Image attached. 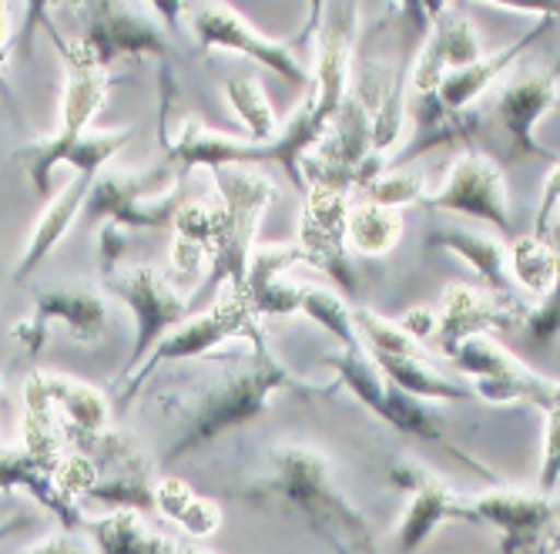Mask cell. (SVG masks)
I'll return each instance as SVG.
<instances>
[{"label": "cell", "instance_id": "cell-22", "mask_svg": "<svg viewBox=\"0 0 560 554\" xmlns=\"http://www.w3.org/2000/svg\"><path fill=\"white\" fill-rule=\"evenodd\" d=\"M178 182H182V172H172L168 165L165 169H151L144 175L101 172L94 188H91L88 206H84V219L88 222H94V219L115 222V219L135 212L138 206H144V201L168 195Z\"/></svg>", "mask_w": 560, "mask_h": 554}, {"label": "cell", "instance_id": "cell-9", "mask_svg": "<svg viewBox=\"0 0 560 554\" xmlns=\"http://www.w3.org/2000/svg\"><path fill=\"white\" fill-rule=\"evenodd\" d=\"M355 27H360V8L355 4H329L323 8V24L316 34V71L313 91L299 108L323 135H329L336 115L349 97L352 55H355Z\"/></svg>", "mask_w": 560, "mask_h": 554}, {"label": "cell", "instance_id": "cell-31", "mask_svg": "<svg viewBox=\"0 0 560 554\" xmlns=\"http://www.w3.org/2000/svg\"><path fill=\"white\" fill-rule=\"evenodd\" d=\"M511 276L530 296H547L560 279V245L530 232L511 239Z\"/></svg>", "mask_w": 560, "mask_h": 554}, {"label": "cell", "instance_id": "cell-30", "mask_svg": "<svg viewBox=\"0 0 560 554\" xmlns=\"http://www.w3.org/2000/svg\"><path fill=\"white\" fill-rule=\"evenodd\" d=\"M399 390H406L410 396L423 400V403H460L477 396L470 383L453 380L440 370L430 367V360H373Z\"/></svg>", "mask_w": 560, "mask_h": 554}, {"label": "cell", "instance_id": "cell-6", "mask_svg": "<svg viewBox=\"0 0 560 554\" xmlns=\"http://www.w3.org/2000/svg\"><path fill=\"white\" fill-rule=\"evenodd\" d=\"M71 453L88 458L97 471V484L88 494V500L105 504L112 511H159L155 500V464L138 447V440L125 430H105V434H81L68 430Z\"/></svg>", "mask_w": 560, "mask_h": 554}, {"label": "cell", "instance_id": "cell-7", "mask_svg": "<svg viewBox=\"0 0 560 554\" xmlns=\"http://www.w3.org/2000/svg\"><path fill=\"white\" fill-rule=\"evenodd\" d=\"M105 282L135 316L131 357H128L125 370L118 373V383H128L131 373L151 357V353H155V346L188 320L191 302L182 299L162 279V273L151 269V266H115L105 273Z\"/></svg>", "mask_w": 560, "mask_h": 554}, {"label": "cell", "instance_id": "cell-33", "mask_svg": "<svg viewBox=\"0 0 560 554\" xmlns=\"http://www.w3.org/2000/svg\"><path fill=\"white\" fill-rule=\"evenodd\" d=\"M430 34L440 47L443 55V65H446V74H456V71H467L474 65H480L487 58V50L480 44V34L477 27L470 24V18H464L456 8H446L440 4L433 11V24H430Z\"/></svg>", "mask_w": 560, "mask_h": 554}, {"label": "cell", "instance_id": "cell-15", "mask_svg": "<svg viewBox=\"0 0 560 554\" xmlns=\"http://www.w3.org/2000/svg\"><path fill=\"white\" fill-rule=\"evenodd\" d=\"M50 326H65L81 343H97L108 330V302L97 289L68 282L34 292V316L14 326V336L27 343L31 353L40 349Z\"/></svg>", "mask_w": 560, "mask_h": 554}, {"label": "cell", "instance_id": "cell-35", "mask_svg": "<svg viewBox=\"0 0 560 554\" xmlns=\"http://www.w3.org/2000/svg\"><path fill=\"white\" fill-rule=\"evenodd\" d=\"M299 313L319 323L329 336H336L346 353H363V339H360V330H355L352 310L336 292L319 289V286H299Z\"/></svg>", "mask_w": 560, "mask_h": 554}, {"label": "cell", "instance_id": "cell-11", "mask_svg": "<svg viewBox=\"0 0 560 554\" xmlns=\"http://www.w3.org/2000/svg\"><path fill=\"white\" fill-rule=\"evenodd\" d=\"M420 206L430 212H453V216L480 219L503 235L514 232L511 195H506L503 172L497 169V162L480 155V151H467L464 159H456L446 182L440 185V192H430Z\"/></svg>", "mask_w": 560, "mask_h": 554}, {"label": "cell", "instance_id": "cell-40", "mask_svg": "<svg viewBox=\"0 0 560 554\" xmlns=\"http://www.w3.org/2000/svg\"><path fill=\"white\" fill-rule=\"evenodd\" d=\"M534 232L560 245V159L553 162V169L544 182V198H540V209H537V229Z\"/></svg>", "mask_w": 560, "mask_h": 554}, {"label": "cell", "instance_id": "cell-38", "mask_svg": "<svg viewBox=\"0 0 560 554\" xmlns=\"http://www.w3.org/2000/svg\"><path fill=\"white\" fill-rule=\"evenodd\" d=\"M427 198V182L420 172H386L366 188V201L383 209H402V206H417Z\"/></svg>", "mask_w": 560, "mask_h": 554}, {"label": "cell", "instance_id": "cell-21", "mask_svg": "<svg viewBox=\"0 0 560 554\" xmlns=\"http://www.w3.org/2000/svg\"><path fill=\"white\" fill-rule=\"evenodd\" d=\"M55 34V27H50ZM55 44L68 61V84H65V101H61V131L58 138L74 141L84 135V128L91 125V118L97 115V108L105 105V97L112 91V74L105 68L91 65L81 50L68 41H61L55 34Z\"/></svg>", "mask_w": 560, "mask_h": 554}, {"label": "cell", "instance_id": "cell-42", "mask_svg": "<svg viewBox=\"0 0 560 554\" xmlns=\"http://www.w3.org/2000/svg\"><path fill=\"white\" fill-rule=\"evenodd\" d=\"M21 554H91V547L78 538V531H58V534H47L44 541L24 547Z\"/></svg>", "mask_w": 560, "mask_h": 554}, {"label": "cell", "instance_id": "cell-45", "mask_svg": "<svg viewBox=\"0 0 560 554\" xmlns=\"http://www.w3.org/2000/svg\"><path fill=\"white\" fill-rule=\"evenodd\" d=\"M175 554H212V551H206V547H195V544H178V551Z\"/></svg>", "mask_w": 560, "mask_h": 554}, {"label": "cell", "instance_id": "cell-14", "mask_svg": "<svg viewBox=\"0 0 560 554\" xmlns=\"http://www.w3.org/2000/svg\"><path fill=\"white\" fill-rule=\"evenodd\" d=\"M527 307L514 296H497L490 289L453 282L443 292L440 307V326H436V346L443 357H456L467 339L487 336L490 330H506V326H524L527 323Z\"/></svg>", "mask_w": 560, "mask_h": 554}, {"label": "cell", "instance_id": "cell-1", "mask_svg": "<svg viewBox=\"0 0 560 554\" xmlns=\"http://www.w3.org/2000/svg\"><path fill=\"white\" fill-rule=\"evenodd\" d=\"M248 346H252V357L222 367L219 377L201 380V383H195V390L178 396L172 411L182 414L185 424L178 430V440L165 450L168 464L182 461L185 453L212 443L215 437H222L229 430L252 424L269 407V396L279 390H295L302 396H329L339 386V380L329 386H313V383L295 380L269 349L266 336Z\"/></svg>", "mask_w": 560, "mask_h": 554}, {"label": "cell", "instance_id": "cell-41", "mask_svg": "<svg viewBox=\"0 0 560 554\" xmlns=\"http://www.w3.org/2000/svg\"><path fill=\"white\" fill-rule=\"evenodd\" d=\"M560 484V411L547 414V440H544V461H540V477H537V490L540 494H553Z\"/></svg>", "mask_w": 560, "mask_h": 554}, {"label": "cell", "instance_id": "cell-4", "mask_svg": "<svg viewBox=\"0 0 560 554\" xmlns=\"http://www.w3.org/2000/svg\"><path fill=\"white\" fill-rule=\"evenodd\" d=\"M326 367L336 370V380L339 386H346L355 400L363 403L370 414H376L383 424H389L393 430L406 434V437H417V440H427V443H436L440 450H446L450 458H456L460 464H467L474 474H480L483 481H497V474L490 468H483L477 458H470L467 450H460L456 443L446 440L443 434V420L436 417L433 407H427L423 400L410 396L406 390H399L373 360H366L363 353H336V357L326 360Z\"/></svg>", "mask_w": 560, "mask_h": 554}, {"label": "cell", "instance_id": "cell-19", "mask_svg": "<svg viewBox=\"0 0 560 554\" xmlns=\"http://www.w3.org/2000/svg\"><path fill=\"white\" fill-rule=\"evenodd\" d=\"M168 159L182 169H242L252 162H276L272 145H252L232 135H219L206 128L198 118H185L178 138L168 148Z\"/></svg>", "mask_w": 560, "mask_h": 554}, {"label": "cell", "instance_id": "cell-37", "mask_svg": "<svg viewBox=\"0 0 560 554\" xmlns=\"http://www.w3.org/2000/svg\"><path fill=\"white\" fill-rule=\"evenodd\" d=\"M310 266V252H305L299 242H285V245H266V249H256V256L248 263V282H245V296L252 289H262L276 279H282L285 269L292 266Z\"/></svg>", "mask_w": 560, "mask_h": 554}, {"label": "cell", "instance_id": "cell-24", "mask_svg": "<svg viewBox=\"0 0 560 554\" xmlns=\"http://www.w3.org/2000/svg\"><path fill=\"white\" fill-rule=\"evenodd\" d=\"M430 245L453 252L456 259H464L480 282L497 292V296H514V276H511V249H506L497 235L490 232H474V229H430Z\"/></svg>", "mask_w": 560, "mask_h": 554}, {"label": "cell", "instance_id": "cell-44", "mask_svg": "<svg viewBox=\"0 0 560 554\" xmlns=\"http://www.w3.org/2000/svg\"><path fill=\"white\" fill-rule=\"evenodd\" d=\"M547 547H550L553 554H560V524H553V528H550V538H547Z\"/></svg>", "mask_w": 560, "mask_h": 554}, {"label": "cell", "instance_id": "cell-18", "mask_svg": "<svg viewBox=\"0 0 560 554\" xmlns=\"http://www.w3.org/2000/svg\"><path fill=\"white\" fill-rule=\"evenodd\" d=\"M128 141H131V128L94 131V135H81L74 141L50 135V138H40L27 148H18V159L27 165V175H31L37 195H47L50 192V172H55L58 165H71L74 175H94L97 178Z\"/></svg>", "mask_w": 560, "mask_h": 554}, {"label": "cell", "instance_id": "cell-34", "mask_svg": "<svg viewBox=\"0 0 560 554\" xmlns=\"http://www.w3.org/2000/svg\"><path fill=\"white\" fill-rule=\"evenodd\" d=\"M402 235V216L396 209L373 206V201H352L349 209V249L360 256H386Z\"/></svg>", "mask_w": 560, "mask_h": 554}, {"label": "cell", "instance_id": "cell-5", "mask_svg": "<svg viewBox=\"0 0 560 554\" xmlns=\"http://www.w3.org/2000/svg\"><path fill=\"white\" fill-rule=\"evenodd\" d=\"M262 316L256 313V307H252L248 296H238V292H225L219 302H212V307L206 313H198L191 320H185L175 333H168L155 353L131 373L128 383H121L118 390V407H128L131 396L141 390V383L151 377V370H159L162 363H185V360H206L212 357V353L232 339H248L256 343L262 339Z\"/></svg>", "mask_w": 560, "mask_h": 554}, {"label": "cell", "instance_id": "cell-36", "mask_svg": "<svg viewBox=\"0 0 560 554\" xmlns=\"http://www.w3.org/2000/svg\"><path fill=\"white\" fill-rule=\"evenodd\" d=\"M225 97L235 108L238 122L248 128V141L252 145H272L279 138V125H276V112L269 105V97L262 91V84L256 78H232L225 84Z\"/></svg>", "mask_w": 560, "mask_h": 554}, {"label": "cell", "instance_id": "cell-12", "mask_svg": "<svg viewBox=\"0 0 560 554\" xmlns=\"http://www.w3.org/2000/svg\"><path fill=\"white\" fill-rule=\"evenodd\" d=\"M389 481L410 494L406 515L396 528V554H417L446 521H470L480 524L474 500H464L446 481L427 474L423 468L413 464H396L389 471Z\"/></svg>", "mask_w": 560, "mask_h": 554}, {"label": "cell", "instance_id": "cell-23", "mask_svg": "<svg viewBox=\"0 0 560 554\" xmlns=\"http://www.w3.org/2000/svg\"><path fill=\"white\" fill-rule=\"evenodd\" d=\"M550 21L553 18H544V21H537L527 34H521L517 41H511L506 47H500V50H493V55H487L480 65H474V68H467V71H456V74H446V81L440 84V91H436V97L443 101V105L450 108V112H456V115H467V108L474 105V101L493 84V81H500L506 71H511L517 61H521V55L524 50H530L544 34H547V27H550Z\"/></svg>", "mask_w": 560, "mask_h": 554}, {"label": "cell", "instance_id": "cell-25", "mask_svg": "<svg viewBox=\"0 0 560 554\" xmlns=\"http://www.w3.org/2000/svg\"><path fill=\"white\" fill-rule=\"evenodd\" d=\"M0 484H4V490L31 494L37 504H44V508L65 524V531H81L88 524V518L81 515V504L58 484V474L37 468L21 447L4 450V461H0Z\"/></svg>", "mask_w": 560, "mask_h": 554}, {"label": "cell", "instance_id": "cell-27", "mask_svg": "<svg viewBox=\"0 0 560 554\" xmlns=\"http://www.w3.org/2000/svg\"><path fill=\"white\" fill-rule=\"evenodd\" d=\"M84 531L94 538L97 554H175L178 544L151 531L138 511H112L105 518H88Z\"/></svg>", "mask_w": 560, "mask_h": 554}, {"label": "cell", "instance_id": "cell-32", "mask_svg": "<svg viewBox=\"0 0 560 554\" xmlns=\"http://www.w3.org/2000/svg\"><path fill=\"white\" fill-rule=\"evenodd\" d=\"M219 235V206L206 201H188L175 219V245L172 263L178 273H191L201 266V259L212 256V245Z\"/></svg>", "mask_w": 560, "mask_h": 554}, {"label": "cell", "instance_id": "cell-26", "mask_svg": "<svg viewBox=\"0 0 560 554\" xmlns=\"http://www.w3.org/2000/svg\"><path fill=\"white\" fill-rule=\"evenodd\" d=\"M94 182H97L94 175H74V178L68 182V188H65L55 201H50L47 212H44L40 222H37V229L31 232V242H27L24 256H21V263H18L14 279L24 282V279L50 256V249H55V245L71 232L74 219L84 216V206H88V198H91Z\"/></svg>", "mask_w": 560, "mask_h": 554}, {"label": "cell", "instance_id": "cell-3", "mask_svg": "<svg viewBox=\"0 0 560 554\" xmlns=\"http://www.w3.org/2000/svg\"><path fill=\"white\" fill-rule=\"evenodd\" d=\"M212 178L219 185V235L209 256L212 273L201 292H212L229 282L232 292L245 296L248 263L256 256L262 216L276 201V185L252 169H215Z\"/></svg>", "mask_w": 560, "mask_h": 554}, {"label": "cell", "instance_id": "cell-16", "mask_svg": "<svg viewBox=\"0 0 560 554\" xmlns=\"http://www.w3.org/2000/svg\"><path fill=\"white\" fill-rule=\"evenodd\" d=\"M560 97V61L547 71H524L506 81V88L497 97V125L511 138V148L517 155H534L557 162L560 155L537 138V125L557 108Z\"/></svg>", "mask_w": 560, "mask_h": 554}, {"label": "cell", "instance_id": "cell-2", "mask_svg": "<svg viewBox=\"0 0 560 554\" xmlns=\"http://www.w3.org/2000/svg\"><path fill=\"white\" fill-rule=\"evenodd\" d=\"M245 497L285 500L336 554H376V541L366 518L336 484L329 461L313 447H272L266 477H259L256 487H248Z\"/></svg>", "mask_w": 560, "mask_h": 554}, {"label": "cell", "instance_id": "cell-29", "mask_svg": "<svg viewBox=\"0 0 560 554\" xmlns=\"http://www.w3.org/2000/svg\"><path fill=\"white\" fill-rule=\"evenodd\" d=\"M159 511L178 524L188 538H212L222 528V508L215 500L195 494L185 481L178 477H162L155 487Z\"/></svg>", "mask_w": 560, "mask_h": 554}, {"label": "cell", "instance_id": "cell-46", "mask_svg": "<svg viewBox=\"0 0 560 554\" xmlns=\"http://www.w3.org/2000/svg\"><path fill=\"white\" fill-rule=\"evenodd\" d=\"M540 554H550V547H544V551H540Z\"/></svg>", "mask_w": 560, "mask_h": 554}, {"label": "cell", "instance_id": "cell-39", "mask_svg": "<svg viewBox=\"0 0 560 554\" xmlns=\"http://www.w3.org/2000/svg\"><path fill=\"white\" fill-rule=\"evenodd\" d=\"M524 333L534 346H550L560 339V279L557 286L544 296V302L537 310L527 313V323H524Z\"/></svg>", "mask_w": 560, "mask_h": 554}, {"label": "cell", "instance_id": "cell-43", "mask_svg": "<svg viewBox=\"0 0 560 554\" xmlns=\"http://www.w3.org/2000/svg\"><path fill=\"white\" fill-rule=\"evenodd\" d=\"M399 326L420 343V339H427V336H436L440 313H436V310H430V307H420V310H410V313H406Z\"/></svg>", "mask_w": 560, "mask_h": 554}, {"label": "cell", "instance_id": "cell-28", "mask_svg": "<svg viewBox=\"0 0 560 554\" xmlns=\"http://www.w3.org/2000/svg\"><path fill=\"white\" fill-rule=\"evenodd\" d=\"M40 380H44L50 400L58 403L68 430H81V434L112 430V403L94 386L78 383L71 377H58V373H40Z\"/></svg>", "mask_w": 560, "mask_h": 554}, {"label": "cell", "instance_id": "cell-17", "mask_svg": "<svg viewBox=\"0 0 560 554\" xmlns=\"http://www.w3.org/2000/svg\"><path fill=\"white\" fill-rule=\"evenodd\" d=\"M474 511L480 524L500 531L503 554H540L547 547L550 528L557 524L553 500L540 490L493 487L474 497Z\"/></svg>", "mask_w": 560, "mask_h": 554}, {"label": "cell", "instance_id": "cell-10", "mask_svg": "<svg viewBox=\"0 0 560 554\" xmlns=\"http://www.w3.org/2000/svg\"><path fill=\"white\" fill-rule=\"evenodd\" d=\"M188 21H191V34L201 50H232V55L252 58L262 68L276 71L289 88L313 91V74L302 68V61L292 55V47L256 34V27H252L235 8H229V4L188 8Z\"/></svg>", "mask_w": 560, "mask_h": 554}, {"label": "cell", "instance_id": "cell-13", "mask_svg": "<svg viewBox=\"0 0 560 554\" xmlns=\"http://www.w3.org/2000/svg\"><path fill=\"white\" fill-rule=\"evenodd\" d=\"M349 192L313 185L305 192V216H302V235L299 245L310 252V266L329 273L342 292L360 296V273L349 263Z\"/></svg>", "mask_w": 560, "mask_h": 554}, {"label": "cell", "instance_id": "cell-8", "mask_svg": "<svg viewBox=\"0 0 560 554\" xmlns=\"http://www.w3.org/2000/svg\"><path fill=\"white\" fill-rule=\"evenodd\" d=\"M74 47L105 71L121 58H159L168 65L175 55L155 8L135 4H88L84 34Z\"/></svg>", "mask_w": 560, "mask_h": 554}, {"label": "cell", "instance_id": "cell-20", "mask_svg": "<svg viewBox=\"0 0 560 554\" xmlns=\"http://www.w3.org/2000/svg\"><path fill=\"white\" fill-rule=\"evenodd\" d=\"M21 450L27 458L58 474L68 461V424L58 411V403L50 400L40 373H34L24 383V420H21Z\"/></svg>", "mask_w": 560, "mask_h": 554}]
</instances>
